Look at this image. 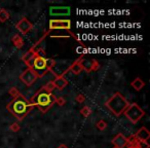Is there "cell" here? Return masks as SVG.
Returning a JSON list of instances; mask_svg holds the SVG:
<instances>
[{
    "label": "cell",
    "instance_id": "cell-1",
    "mask_svg": "<svg viewBox=\"0 0 150 148\" xmlns=\"http://www.w3.org/2000/svg\"><path fill=\"white\" fill-rule=\"evenodd\" d=\"M32 108H33V106L22 95L15 98L7 105V109H8L9 112L19 119H23L32 110Z\"/></svg>",
    "mask_w": 150,
    "mask_h": 148
},
{
    "label": "cell",
    "instance_id": "cell-2",
    "mask_svg": "<svg viewBox=\"0 0 150 148\" xmlns=\"http://www.w3.org/2000/svg\"><path fill=\"white\" fill-rule=\"evenodd\" d=\"M57 97L52 93H47L44 89H41L31 100L29 103L32 106H38V108L42 112H46L52 105L56 103Z\"/></svg>",
    "mask_w": 150,
    "mask_h": 148
},
{
    "label": "cell",
    "instance_id": "cell-3",
    "mask_svg": "<svg viewBox=\"0 0 150 148\" xmlns=\"http://www.w3.org/2000/svg\"><path fill=\"white\" fill-rule=\"evenodd\" d=\"M105 106L111 111L114 115L116 116H120L125 109L129 106V102L127 100L120 94V93H115L106 103Z\"/></svg>",
    "mask_w": 150,
    "mask_h": 148
},
{
    "label": "cell",
    "instance_id": "cell-4",
    "mask_svg": "<svg viewBox=\"0 0 150 148\" xmlns=\"http://www.w3.org/2000/svg\"><path fill=\"white\" fill-rule=\"evenodd\" d=\"M30 69L34 71L36 73V75L38 77H41V76L45 75L47 71L50 70L47 65V59L43 56H40L38 55V52H35V56H34L33 60H32L31 64L29 66Z\"/></svg>",
    "mask_w": 150,
    "mask_h": 148
},
{
    "label": "cell",
    "instance_id": "cell-5",
    "mask_svg": "<svg viewBox=\"0 0 150 148\" xmlns=\"http://www.w3.org/2000/svg\"><path fill=\"white\" fill-rule=\"evenodd\" d=\"M125 115L127 116V118L129 119L131 123H137L138 121L145 115V111H144L138 104L132 103V104H129L127 108L125 109Z\"/></svg>",
    "mask_w": 150,
    "mask_h": 148
},
{
    "label": "cell",
    "instance_id": "cell-6",
    "mask_svg": "<svg viewBox=\"0 0 150 148\" xmlns=\"http://www.w3.org/2000/svg\"><path fill=\"white\" fill-rule=\"evenodd\" d=\"M70 20H50V30H67V31H70Z\"/></svg>",
    "mask_w": 150,
    "mask_h": 148
},
{
    "label": "cell",
    "instance_id": "cell-7",
    "mask_svg": "<svg viewBox=\"0 0 150 148\" xmlns=\"http://www.w3.org/2000/svg\"><path fill=\"white\" fill-rule=\"evenodd\" d=\"M20 78H21V80L26 84V86H30L37 80L38 76L36 75V73L34 72L32 69L29 68V69H27L25 72L22 73V75L20 76Z\"/></svg>",
    "mask_w": 150,
    "mask_h": 148
},
{
    "label": "cell",
    "instance_id": "cell-8",
    "mask_svg": "<svg viewBox=\"0 0 150 148\" xmlns=\"http://www.w3.org/2000/svg\"><path fill=\"white\" fill-rule=\"evenodd\" d=\"M71 13L69 6H52L50 8V15L52 17H68Z\"/></svg>",
    "mask_w": 150,
    "mask_h": 148
},
{
    "label": "cell",
    "instance_id": "cell-9",
    "mask_svg": "<svg viewBox=\"0 0 150 148\" xmlns=\"http://www.w3.org/2000/svg\"><path fill=\"white\" fill-rule=\"evenodd\" d=\"M32 27H33V25H32L26 18H23V19L17 24V26H16V28H17L22 34H24V35L27 34L28 32L32 29Z\"/></svg>",
    "mask_w": 150,
    "mask_h": 148
},
{
    "label": "cell",
    "instance_id": "cell-10",
    "mask_svg": "<svg viewBox=\"0 0 150 148\" xmlns=\"http://www.w3.org/2000/svg\"><path fill=\"white\" fill-rule=\"evenodd\" d=\"M112 143L114 144V146L116 148H125L127 145V139L125 136L119 133L112 139Z\"/></svg>",
    "mask_w": 150,
    "mask_h": 148
},
{
    "label": "cell",
    "instance_id": "cell-11",
    "mask_svg": "<svg viewBox=\"0 0 150 148\" xmlns=\"http://www.w3.org/2000/svg\"><path fill=\"white\" fill-rule=\"evenodd\" d=\"M135 137H136V139H137L138 141L147 142V140H149V138H150V132L148 131L145 127H143L137 132V134L135 135Z\"/></svg>",
    "mask_w": 150,
    "mask_h": 148
},
{
    "label": "cell",
    "instance_id": "cell-12",
    "mask_svg": "<svg viewBox=\"0 0 150 148\" xmlns=\"http://www.w3.org/2000/svg\"><path fill=\"white\" fill-rule=\"evenodd\" d=\"M52 82H54V86H56L57 89H59V90H63V89L68 84V81H67L62 75H60V76L58 75L56 77V79H54Z\"/></svg>",
    "mask_w": 150,
    "mask_h": 148
},
{
    "label": "cell",
    "instance_id": "cell-13",
    "mask_svg": "<svg viewBox=\"0 0 150 148\" xmlns=\"http://www.w3.org/2000/svg\"><path fill=\"white\" fill-rule=\"evenodd\" d=\"M81 62H82V59L81 58L78 59L76 62L73 63V65L68 69V70H71L73 73H74V74H76V75H77V74H79V73L82 71V69H83V68H82Z\"/></svg>",
    "mask_w": 150,
    "mask_h": 148
},
{
    "label": "cell",
    "instance_id": "cell-14",
    "mask_svg": "<svg viewBox=\"0 0 150 148\" xmlns=\"http://www.w3.org/2000/svg\"><path fill=\"white\" fill-rule=\"evenodd\" d=\"M131 86H133V88L135 89L136 91H141L142 89L144 88V86H145V82H144L143 80L141 79V78L137 77L133 82H132Z\"/></svg>",
    "mask_w": 150,
    "mask_h": 148
},
{
    "label": "cell",
    "instance_id": "cell-15",
    "mask_svg": "<svg viewBox=\"0 0 150 148\" xmlns=\"http://www.w3.org/2000/svg\"><path fill=\"white\" fill-rule=\"evenodd\" d=\"M35 52H34L33 50H31L29 52H27V54H26L25 56H24L23 60L25 61V63L27 64V66H28V67H29V66H30V64H31L32 60H33L34 56H35Z\"/></svg>",
    "mask_w": 150,
    "mask_h": 148
},
{
    "label": "cell",
    "instance_id": "cell-16",
    "mask_svg": "<svg viewBox=\"0 0 150 148\" xmlns=\"http://www.w3.org/2000/svg\"><path fill=\"white\" fill-rule=\"evenodd\" d=\"M13 42L18 48H22V47H23V45H24L23 38H22L19 34H16V35L13 36Z\"/></svg>",
    "mask_w": 150,
    "mask_h": 148
},
{
    "label": "cell",
    "instance_id": "cell-17",
    "mask_svg": "<svg viewBox=\"0 0 150 148\" xmlns=\"http://www.w3.org/2000/svg\"><path fill=\"white\" fill-rule=\"evenodd\" d=\"M9 18L11 15L8 11H6L5 9H0V22H6Z\"/></svg>",
    "mask_w": 150,
    "mask_h": 148
},
{
    "label": "cell",
    "instance_id": "cell-18",
    "mask_svg": "<svg viewBox=\"0 0 150 148\" xmlns=\"http://www.w3.org/2000/svg\"><path fill=\"white\" fill-rule=\"evenodd\" d=\"M91 112H92V110H91L90 106H84L83 108H81V110H80L81 115H82V116H84V117H88V115L91 114Z\"/></svg>",
    "mask_w": 150,
    "mask_h": 148
},
{
    "label": "cell",
    "instance_id": "cell-19",
    "mask_svg": "<svg viewBox=\"0 0 150 148\" xmlns=\"http://www.w3.org/2000/svg\"><path fill=\"white\" fill-rule=\"evenodd\" d=\"M136 148H149V144L145 141H138L135 143Z\"/></svg>",
    "mask_w": 150,
    "mask_h": 148
},
{
    "label": "cell",
    "instance_id": "cell-20",
    "mask_svg": "<svg viewBox=\"0 0 150 148\" xmlns=\"http://www.w3.org/2000/svg\"><path fill=\"white\" fill-rule=\"evenodd\" d=\"M43 89H44V90H45L47 93H52V91H54V89H56V86H54V82H52V81H50L47 84H46V86H43Z\"/></svg>",
    "mask_w": 150,
    "mask_h": 148
},
{
    "label": "cell",
    "instance_id": "cell-21",
    "mask_svg": "<svg viewBox=\"0 0 150 148\" xmlns=\"http://www.w3.org/2000/svg\"><path fill=\"white\" fill-rule=\"evenodd\" d=\"M97 127H98L99 130H101V131H104L107 127V123H105L104 120H99L98 123H97Z\"/></svg>",
    "mask_w": 150,
    "mask_h": 148
},
{
    "label": "cell",
    "instance_id": "cell-22",
    "mask_svg": "<svg viewBox=\"0 0 150 148\" xmlns=\"http://www.w3.org/2000/svg\"><path fill=\"white\" fill-rule=\"evenodd\" d=\"M9 95H11L13 98H17V97H19L21 94H20L19 91H18L16 88H11V90H9Z\"/></svg>",
    "mask_w": 150,
    "mask_h": 148
},
{
    "label": "cell",
    "instance_id": "cell-23",
    "mask_svg": "<svg viewBox=\"0 0 150 148\" xmlns=\"http://www.w3.org/2000/svg\"><path fill=\"white\" fill-rule=\"evenodd\" d=\"M20 129H21V127H20V125H19V123H13V125H11V132H13V133H17V132H19Z\"/></svg>",
    "mask_w": 150,
    "mask_h": 148
},
{
    "label": "cell",
    "instance_id": "cell-24",
    "mask_svg": "<svg viewBox=\"0 0 150 148\" xmlns=\"http://www.w3.org/2000/svg\"><path fill=\"white\" fill-rule=\"evenodd\" d=\"M56 103L59 105V106H64L65 103H66V101H65V99L62 98V97H59V98L56 99Z\"/></svg>",
    "mask_w": 150,
    "mask_h": 148
},
{
    "label": "cell",
    "instance_id": "cell-25",
    "mask_svg": "<svg viewBox=\"0 0 150 148\" xmlns=\"http://www.w3.org/2000/svg\"><path fill=\"white\" fill-rule=\"evenodd\" d=\"M76 101H77L78 103H83L84 101H86V97L82 94H78L77 97H76Z\"/></svg>",
    "mask_w": 150,
    "mask_h": 148
},
{
    "label": "cell",
    "instance_id": "cell-26",
    "mask_svg": "<svg viewBox=\"0 0 150 148\" xmlns=\"http://www.w3.org/2000/svg\"><path fill=\"white\" fill-rule=\"evenodd\" d=\"M58 148H69L68 146H66V145H64V144H62V145H60Z\"/></svg>",
    "mask_w": 150,
    "mask_h": 148
},
{
    "label": "cell",
    "instance_id": "cell-27",
    "mask_svg": "<svg viewBox=\"0 0 150 148\" xmlns=\"http://www.w3.org/2000/svg\"><path fill=\"white\" fill-rule=\"evenodd\" d=\"M127 148H136V145H135V144H132V145L127 146Z\"/></svg>",
    "mask_w": 150,
    "mask_h": 148
},
{
    "label": "cell",
    "instance_id": "cell-28",
    "mask_svg": "<svg viewBox=\"0 0 150 148\" xmlns=\"http://www.w3.org/2000/svg\"><path fill=\"white\" fill-rule=\"evenodd\" d=\"M114 148H116V147H114Z\"/></svg>",
    "mask_w": 150,
    "mask_h": 148
}]
</instances>
